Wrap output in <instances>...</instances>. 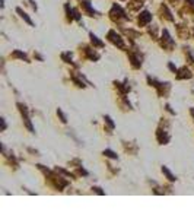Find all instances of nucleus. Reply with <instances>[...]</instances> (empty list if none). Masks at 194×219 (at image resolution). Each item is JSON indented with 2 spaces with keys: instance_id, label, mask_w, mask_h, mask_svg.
<instances>
[{
  "instance_id": "nucleus-2",
  "label": "nucleus",
  "mask_w": 194,
  "mask_h": 219,
  "mask_svg": "<svg viewBox=\"0 0 194 219\" xmlns=\"http://www.w3.org/2000/svg\"><path fill=\"white\" fill-rule=\"evenodd\" d=\"M110 38H111V41H114L115 44H118L120 47H123V41L120 40L118 35H115V32H110Z\"/></svg>"
},
{
  "instance_id": "nucleus-1",
  "label": "nucleus",
  "mask_w": 194,
  "mask_h": 219,
  "mask_svg": "<svg viewBox=\"0 0 194 219\" xmlns=\"http://www.w3.org/2000/svg\"><path fill=\"white\" fill-rule=\"evenodd\" d=\"M150 18H152V16H150V13H149V12H144V13H142V15H140L139 22L143 25V24H146V22H149V21H150Z\"/></svg>"
},
{
  "instance_id": "nucleus-3",
  "label": "nucleus",
  "mask_w": 194,
  "mask_h": 219,
  "mask_svg": "<svg viewBox=\"0 0 194 219\" xmlns=\"http://www.w3.org/2000/svg\"><path fill=\"white\" fill-rule=\"evenodd\" d=\"M18 13H21V16L24 18V19H25V21H26V22H28V24H31V25H32V22H31V19H29V18L26 16V13H24V12H22L21 9H18Z\"/></svg>"
},
{
  "instance_id": "nucleus-5",
  "label": "nucleus",
  "mask_w": 194,
  "mask_h": 219,
  "mask_svg": "<svg viewBox=\"0 0 194 219\" xmlns=\"http://www.w3.org/2000/svg\"><path fill=\"white\" fill-rule=\"evenodd\" d=\"M162 171H163V172H165V174L168 175V178H169V180H171V181H174V180H175V178H174V175H172V174H171V172H169V171H168V169H167V168H165V167L162 168Z\"/></svg>"
},
{
  "instance_id": "nucleus-4",
  "label": "nucleus",
  "mask_w": 194,
  "mask_h": 219,
  "mask_svg": "<svg viewBox=\"0 0 194 219\" xmlns=\"http://www.w3.org/2000/svg\"><path fill=\"white\" fill-rule=\"evenodd\" d=\"M190 73H188V70L187 69H181V75H178V77H190Z\"/></svg>"
},
{
  "instance_id": "nucleus-6",
  "label": "nucleus",
  "mask_w": 194,
  "mask_h": 219,
  "mask_svg": "<svg viewBox=\"0 0 194 219\" xmlns=\"http://www.w3.org/2000/svg\"><path fill=\"white\" fill-rule=\"evenodd\" d=\"M104 153H105L107 156H110V158H117V155H115L114 152H111V151H105Z\"/></svg>"
},
{
  "instance_id": "nucleus-7",
  "label": "nucleus",
  "mask_w": 194,
  "mask_h": 219,
  "mask_svg": "<svg viewBox=\"0 0 194 219\" xmlns=\"http://www.w3.org/2000/svg\"><path fill=\"white\" fill-rule=\"evenodd\" d=\"M91 38H92V42H93V44H96V45H99V47L102 45V42L96 40V37H93V35H91Z\"/></svg>"
}]
</instances>
